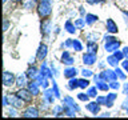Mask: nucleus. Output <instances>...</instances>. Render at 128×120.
Segmentation results:
<instances>
[{"label": "nucleus", "instance_id": "obj_40", "mask_svg": "<svg viewBox=\"0 0 128 120\" xmlns=\"http://www.w3.org/2000/svg\"><path fill=\"white\" fill-rule=\"evenodd\" d=\"M72 44H74V39H67L66 42L62 44V47L63 48H70V47H72Z\"/></svg>", "mask_w": 128, "mask_h": 120}, {"label": "nucleus", "instance_id": "obj_33", "mask_svg": "<svg viewBox=\"0 0 128 120\" xmlns=\"http://www.w3.org/2000/svg\"><path fill=\"white\" fill-rule=\"evenodd\" d=\"M72 48H74L75 51H78V52L83 51V46H82V43H80V40L75 39V40H74V44H72Z\"/></svg>", "mask_w": 128, "mask_h": 120}, {"label": "nucleus", "instance_id": "obj_24", "mask_svg": "<svg viewBox=\"0 0 128 120\" xmlns=\"http://www.w3.org/2000/svg\"><path fill=\"white\" fill-rule=\"evenodd\" d=\"M64 28L67 30L68 34H72V35H74L75 32H76V30H78V28H76V26H75V23H72L71 20H67V22H66V26H64Z\"/></svg>", "mask_w": 128, "mask_h": 120}, {"label": "nucleus", "instance_id": "obj_46", "mask_svg": "<svg viewBox=\"0 0 128 120\" xmlns=\"http://www.w3.org/2000/svg\"><path fill=\"white\" fill-rule=\"evenodd\" d=\"M90 4H99V3H104V2H107V0H87Z\"/></svg>", "mask_w": 128, "mask_h": 120}, {"label": "nucleus", "instance_id": "obj_32", "mask_svg": "<svg viewBox=\"0 0 128 120\" xmlns=\"http://www.w3.org/2000/svg\"><path fill=\"white\" fill-rule=\"evenodd\" d=\"M86 19H76L75 20V26H76V28L78 30H82V28H84L86 27Z\"/></svg>", "mask_w": 128, "mask_h": 120}, {"label": "nucleus", "instance_id": "obj_47", "mask_svg": "<svg viewBox=\"0 0 128 120\" xmlns=\"http://www.w3.org/2000/svg\"><path fill=\"white\" fill-rule=\"evenodd\" d=\"M16 108L15 107H12V108H10V111H8V114H10V116H16L18 114H16Z\"/></svg>", "mask_w": 128, "mask_h": 120}, {"label": "nucleus", "instance_id": "obj_54", "mask_svg": "<svg viewBox=\"0 0 128 120\" xmlns=\"http://www.w3.org/2000/svg\"><path fill=\"white\" fill-rule=\"evenodd\" d=\"M48 84H50V83H48V80L46 79V80H44V83L42 84V87L44 88V90H46V88H48Z\"/></svg>", "mask_w": 128, "mask_h": 120}, {"label": "nucleus", "instance_id": "obj_21", "mask_svg": "<svg viewBox=\"0 0 128 120\" xmlns=\"http://www.w3.org/2000/svg\"><path fill=\"white\" fill-rule=\"evenodd\" d=\"M63 108H64V115L70 116V118H74V116H76V111L74 107L68 106V104H63Z\"/></svg>", "mask_w": 128, "mask_h": 120}, {"label": "nucleus", "instance_id": "obj_1", "mask_svg": "<svg viewBox=\"0 0 128 120\" xmlns=\"http://www.w3.org/2000/svg\"><path fill=\"white\" fill-rule=\"evenodd\" d=\"M36 10H38V15L42 20L50 18L52 14V2L51 0H39Z\"/></svg>", "mask_w": 128, "mask_h": 120}, {"label": "nucleus", "instance_id": "obj_39", "mask_svg": "<svg viewBox=\"0 0 128 120\" xmlns=\"http://www.w3.org/2000/svg\"><path fill=\"white\" fill-rule=\"evenodd\" d=\"M78 99L82 102H88L90 100V95L88 94H78Z\"/></svg>", "mask_w": 128, "mask_h": 120}, {"label": "nucleus", "instance_id": "obj_11", "mask_svg": "<svg viewBox=\"0 0 128 120\" xmlns=\"http://www.w3.org/2000/svg\"><path fill=\"white\" fill-rule=\"evenodd\" d=\"M40 84L36 82V80H31L30 83H27V88L32 92V95L34 96H38L40 94V88H39Z\"/></svg>", "mask_w": 128, "mask_h": 120}, {"label": "nucleus", "instance_id": "obj_48", "mask_svg": "<svg viewBox=\"0 0 128 120\" xmlns=\"http://www.w3.org/2000/svg\"><path fill=\"white\" fill-rule=\"evenodd\" d=\"M123 70L126 71V72H128V59H126L123 62Z\"/></svg>", "mask_w": 128, "mask_h": 120}, {"label": "nucleus", "instance_id": "obj_27", "mask_svg": "<svg viewBox=\"0 0 128 120\" xmlns=\"http://www.w3.org/2000/svg\"><path fill=\"white\" fill-rule=\"evenodd\" d=\"M38 0H23V7L26 10H31V8H35L38 6Z\"/></svg>", "mask_w": 128, "mask_h": 120}, {"label": "nucleus", "instance_id": "obj_51", "mask_svg": "<svg viewBox=\"0 0 128 120\" xmlns=\"http://www.w3.org/2000/svg\"><path fill=\"white\" fill-rule=\"evenodd\" d=\"M8 27H10V22H8V19H6V20H4V27H3V30L7 31Z\"/></svg>", "mask_w": 128, "mask_h": 120}, {"label": "nucleus", "instance_id": "obj_52", "mask_svg": "<svg viewBox=\"0 0 128 120\" xmlns=\"http://www.w3.org/2000/svg\"><path fill=\"white\" fill-rule=\"evenodd\" d=\"M122 51H123V54H124V58L128 59V47H124Z\"/></svg>", "mask_w": 128, "mask_h": 120}, {"label": "nucleus", "instance_id": "obj_10", "mask_svg": "<svg viewBox=\"0 0 128 120\" xmlns=\"http://www.w3.org/2000/svg\"><path fill=\"white\" fill-rule=\"evenodd\" d=\"M43 99L44 100H47L50 104H54V102H55V99H56V96H55V94H54V90H50V88H46L44 90V92H43Z\"/></svg>", "mask_w": 128, "mask_h": 120}, {"label": "nucleus", "instance_id": "obj_19", "mask_svg": "<svg viewBox=\"0 0 128 120\" xmlns=\"http://www.w3.org/2000/svg\"><path fill=\"white\" fill-rule=\"evenodd\" d=\"M108 82H106V80H103V79H98V80H95V86L99 88L100 91H108L110 90V84H107Z\"/></svg>", "mask_w": 128, "mask_h": 120}, {"label": "nucleus", "instance_id": "obj_25", "mask_svg": "<svg viewBox=\"0 0 128 120\" xmlns=\"http://www.w3.org/2000/svg\"><path fill=\"white\" fill-rule=\"evenodd\" d=\"M98 43L96 42H87V51L88 52H92V54H98Z\"/></svg>", "mask_w": 128, "mask_h": 120}, {"label": "nucleus", "instance_id": "obj_44", "mask_svg": "<svg viewBox=\"0 0 128 120\" xmlns=\"http://www.w3.org/2000/svg\"><path fill=\"white\" fill-rule=\"evenodd\" d=\"M107 98L110 99L112 103H114L115 100H116V98H118V94H107Z\"/></svg>", "mask_w": 128, "mask_h": 120}, {"label": "nucleus", "instance_id": "obj_49", "mask_svg": "<svg viewBox=\"0 0 128 120\" xmlns=\"http://www.w3.org/2000/svg\"><path fill=\"white\" fill-rule=\"evenodd\" d=\"M123 94H126L128 96V83H124V86H123Z\"/></svg>", "mask_w": 128, "mask_h": 120}, {"label": "nucleus", "instance_id": "obj_29", "mask_svg": "<svg viewBox=\"0 0 128 120\" xmlns=\"http://www.w3.org/2000/svg\"><path fill=\"white\" fill-rule=\"evenodd\" d=\"M52 114H54V116H63V114H64L63 106H55L54 110H52Z\"/></svg>", "mask_w": 128, "mask_h": 120}, {"label": "nucleus", "instance_id": "obj_43", "mask_svg": "<svg viewBox=\"0 0 128 120\" xmlns=\"http://www.w3.org/2000/svg\"><path fill=\"white\" fill-rule=\"evenodd\" d=\"M116 38H114V36H104V42L106 43H112V42H116Z\"/></svg>", "mask_w": 128, "mask_h": 120}, {"label": "nucleus", "instance_id": "obj_17", "mask_svg": "<svg viewBox=\"0 0 128 120\" xmlns=\"http://www.w3.org/2000/svg\"><path fill=\"white\" fill-rule=\"evenodd\" d=\"M76 74H78V70H76V67H67L66 70H64V78H67L68 80H70L71 78H75Z\"/></svg>", "mask_w": 128, "mask_h": 120}, {"label": "nucleus", "instance_id": "obj_41", "mask_svg": "<svg viewBox=\"0 0 128 120\" xmlns=\"http://www.w3.org/2000/svg\"><path fill=\"white\" fill-rule=\"evenodd\" d=\"M114 55H115V58L118 59L119 62H120V60H123V59H126V58H124L123 51H119V50H118V51H115V54H114Z\"/></svg>", "mask_w": 128, "mask_h": 120}, {"label": "nucleus", "instance_id": "obj_34", "mask_svg": "<svg viewBox=\"0 0 128 120\" xmlns=\"http://www.w3.org/2000/svg\"><path fill=\"white\" fill-rule=\"evenodd\" d=\"M115 72H116V75H118V79H120V80H126L127 75L124 74L126 71H123V70H120V68L116 67V68H115Z\"/></svg>", "mask_w": 128, "mask_h": 120}, {"label": "nucleus", "instance_id": "obj_31", "mask_svg": "<svg viewBox=\"0 0 128 120\" xmlns=\"http://www.w3.org/2000/svg\"><path fill=\"white\" fill-rule=\"evenodd\" d=\"M98 90L99 88L98 87H90L88 88V91H87V94L90 95V98H98Z\"/></svg>", "mask_w": 128, "mask_h": 120}, {"label": "nucleus", "instance_id": "obj_14", "mask_svg": "<svg viewBox=\"0 0 128 120\" xmlns=\"http://www.w3.org/2000/svg\"><path fill=\"white\" fill-rule=\"evenodd\" d=\"M86 110L90 111L92 115H98L100 112V104L98 102H91V103H88L86 106Z\"/></svg>", "mask_w": 128, "mask_h": 120}, {"label": "nucleus", "instance_id": "obj_30", "mask_svg": "<svg viewBox=\"0 0 128 120\" xmlns=\"http://www.w3.org/2000/svg\"><path fill=\"white\" fill-rule=\"evenodd\" d=\"M107 63L110 64V66H112V67H118V63H119V60L115 58V55H111V56H108L107 58Z\"/></svg>", "mask_w": 128, "mask_h": 120}, {"label": "nucleus", "instance_id": "obj_42", "mask_svg": "<svg viewBox=\"0 0 128 120\" xmlns=\"http://www.w3.org/2000/svg\"><path fill=\"white\" fill-rule=\"evenodd\" d=\"M82 75L84 76V78H90V76H92L94 74H92L91 70H86V68H84V70H82Z\"/></svg>", "mask_w": 128, "mask_h": 120}, {"label": "nucleus", "instance_id": "obj_28", "mask_svg": "<svg viewBox=\"0 0 128 120\" xmlns=\"http://www.w3.org/2000/svg\"><path fill=\"white\" fill-rule=\"evenodd\" d=\"M76 88H79V80L76 78H71L70 82H68V90L74 91V90H76Z\"/></svg>", "mask_w": 128, "mask_h": 120}, {"label": "nucleus", "instance_id": "obj_23", "mask_svg": "<svg viewBox=\"0 0 128 120\" xmlns=\"http://www.w3.org/2000/svg\"><path fill=\"white\" fill-rule=\"evenodd\" d=\"M63 104H68V106H71V107H74V108H75V110H76V111H78V112L80 111V107H79V106H78V104H76V103H75V100H74V99H72V98H71V96H66V98H64V99H63Z\"/></svg>", "mask_w": 128, "mask_h": 120}, {"label": "nucleus", "instance_id": "obj_57", "mask_svg": "<svg viewBox=\"0 0 128 120\" xmlns=\"http://www.w3.org/2000/svg\"><path fill=\"white\" fill-rule=\"evenodd\" d=\"M15 2H23V0H15Z\"/></svg>", "mask_w": 128, "mask_h": 120}, {"label": "nucleus", "instance_id": "obj_58", "mask_svg": "<svg viewBox=\"0 0 128 120\" xmlns=\"http://www.w3.org/2000/svg\"><path fill=\"white\" fill-rule=\"evenodd\" d=\"M3 3H7V0H3Z\"/></svg>", "mask_w": 128, "mask_h": 120}, {"label": "nucleus", "instance_id": "obj_53", "mask_svg": "<svg viewBox=\"0 0 128 120\" xmlns=\"http://www.w3.org/2000/svg\"><path fill=\"white\" fill-rule=\"evenodd\" d=\"M79 11H80V15L82 16H86L87 14H86V11H84V8L83 7H79Z\"/></svg>", "mask_w": 128, "mask_h": 120}, {"label": "nucleus", "instance_id": "obj_18", "mask_svg": "<svg viewBox=\"0 0 128 120\" xmlns=\"http://www.w3.org/2000/svg\"><path fill=\"white\" fill-rule=\"evenodd\" d=\"M27 74H20V75H18L16 76V86H18L19 88H23L24 86L27 84Z\"/></svg>", "mask_w": 128, "mask_h": 120}, {"label": "nucleus", "instance_id": "obj_22", "mask_svg": "<svg viewBox=\"0 0 128 120\" xmlns=\"http://www.w3.org/2000/svg\"><path fill=\"white\" fill-rule=\"evenodd\" d=\"M40 72L36 70L35 67H30L27 70V76H28V79H31V80H36V78L39 76Z\"/></svg>", "mask_w": 128, "mask_h": 120}, {"label": "nucleus", "instance_id": "obj_5", "mask_svg": "<svg viewBox=\"0 0 128 120\" xmlns=\"http://www.w3.org/2000/svg\"><path fill=\"white\" fill-rule=\"evenodd\" d=\"M99 75H100V79L106 80V82H112V80H116V79H118L116 72L112 71V70H104V71L100 72Z\"/></svg>", "mask_w": 128, "mask_h": 120}, {"label": "nucleus", "instance_id": "obj_45", "mask_svg": "<svg viewBox=\"0 0 128 120\" xmlns=\"http://www.w3.org/2000/svg\"><path fill=\"white\" fill-rule=\"evenodd\" d=\"M122 108H123L124 111H127V112H128V98H127V99L123 102V104H122Z\"/></svg>", "mask_w": 128, "mask_h": 120}, {"label": "nucleus", "instance_id": "obj_50", "mask_svg": "<svg viewBox=\"0 0 128 120\" xmlns=\"http://www.w3.org/2000/svg\"><path fill=\"white\" fill-rule=\"evenodd\" d=\"M122 14H123V16H124V22L128 24V11H122Z\"/></svg>", "mask_w": 128, "mask_h": 120}, {"label": "nucleus", "instance_id": "obj_16", "mask_svg": "<svg viewBox=\"0 0 128 120\" xmlns=\"http://www.w3.org/2000/svg\"><path fill=\"white\" fill-rule=\"evenodd\" d=\"M120 47V42L119 40H116V42H112V43H106L104 44V48H106L107 52H115L118 51Z\"/></svg>", "mask_w": 128, "mask_h": 120}, {"label": "nucleus", "instance_id": "obj_7", "mask_svg": "<svg viewBox=\"0 0 128 120\" xmlns=\"http://www.w3.org/2000/svg\"><path fill=\"white\" fill-rule=\"evenodd\" d=\"M8 99H10V104H11V107H15L16 110H19V108H22L24 106V100L23 99H20L18 95H10L8 96Z\"/></svg>", "mask_w": 128, "mask_h": 120}, {"label": "nucleus", "instance_id": "obj_9", "mask_svg": "<svg viewBox=\"0 0 128 120\" xmlns=\"http://www.w3.org/2000/svg\"><path fill=\"white\" fill-rule=\"evenodd\" d=\"M47 54H48V47H47V44L42 43V44L39 46V48H38V54H36V58L43 62V60L47 58Z\"/></svg>", "mask_w": 128, "mask_h": 120}, {"label": "nucleus", "instance_id": "obj_3", "mask_svg": "<svg viewBox=\"0 0 128 120\" xmlns=\"http://www.w3.org/2000/svg\"><path fill=\"white\" fill-rule=\"evenodd\" d=\"M16 95H18L20 99H23L26 103H31L32 99H34V95H32V92L28 90V88H20V90L16 92Z\"/></svg>", "mask_w": 128, "mask_h": 120}, {"label": "nucleus", "instance_id": "obj_37", "mask_svg": "<svg viewBox=\"0 0 128 120\" xmlns=\"http://www.w3.org/2000/svg\"><path fill=\"white\" fill-rule=\"evenodd\" d=\"M98 38H99V35L95 34V32H92V34H88V35H87V40H88V42H96V40H98Z\"/></svg>", "mask_w": 128, "mask_h": 120}, {"label": "nucleus", "instance_id": "obj_6", "mask_svg": "<svg viewBox=\"0 0 128 120\" xmlns=\"http://www.w3.org/2000/svg\"><path fill=\"white\" fill-rule=\"evenodd\" d=\"M22 116H23V118H39L40 114H39V110L36 107L30 106V107H27L26 110L23 111Z\"/></svg>", "mask_w": 128, "mask_h": 120}, {"label": "nucleus", "instance_id": "obj_8", "mask_svg": "<svg viewBox=\"0 0 128 120\" xmlns=\"http://www.w3.org/2000/svg\"><path fill=\"white\" fill-rule=\"evenodd\" d=\"M96 60H98L96 54H92V52H86V54L83 55V63L86 64V66H92V64L96 63Z\"/></svg>", "mask_w": 128, "mask_h": 120}, {"label": "nucleus", "instance_id": "obj_36", "mask_svg": "<svg viewBox=\"0 0 128 120\" xmlns=\"http://www.w3.org/2000/svg\"><path fill=\"white\" fill-rule=\"evenodd\" d=\"M88 87H90V82H88L86 78L79 80V88H83L84 90V88H88Z\"/></svg>", "mask_w": 128, "mask_h": 120}, {"label": "nucleus", "instance_id": "obj_20", "mask_svg": "<svg viewBox=\"0 0 128 120\" xmlns=\"http://www.w3.org/2000/svg\"><path fill=\"white\" fill-rule=\"evenodd\" d=\"M96 102H98L100 106H107L108 108H111L114 106V103H112L107 96H98V98H96Z\"/></svg>", "mask_w": 128, "mask_h": 120}, {"label": "nucleus", "instance_id": "obj_56", "mask_svg": "<svg viewBox=\"0 0 128 120\" xmlns=\"http://www.w3.org/2000/svg\"><path fill=\"white\" fill-rule=\"evenodd\" d=\"M104 67V63H99V68H103Z\"/></svg>", "mask_w": 128, "mask_h": 120}, {"label": "nucleus", "instance_id": "obj_26", "mask_svg": "<svg viewBox=\"0 0 128 120\" xmlns=\"http://www.w3.org/2000/svg\"><path fill=\"white\" fill-rule=\"evenodd\" d=\"M98 20H99V18H98L96 15H94V14H87V15H86V23L88 24V26L95 24Z\"/></svg>", "mask_w": 128, "mask_h": 120}, {"label": "nucleus", "instance_id": "obj_38", "mask_svg": "<svg viewBox=\"0 0 128 120\" xmlns=\"http://www.w3.org/2000/svg\"><path fill=\"white\" fill-rule=\"evenodd\" d=\"M110 88H112V90H119L120 88V84H119V82L118 80H112V82H110Z\"/></svg>", "mask_w": 128, "mask_h": 120}, {"label": "nucleus", "instance_id": "obj_4", "mask_svg": "<svg viewBox=\"0 0 128 120\" xmlns=\"http://www.w3.org/2000/svg\"><path fill=\"white\" fill-rule=\"evenodd\" d=\"M16 83V78H15V75L12 74V72L10 71H4L3 72V84L6 87H11L12 84H15Z\"/></svg>", "mask_w": 128, "mask_h": 120}, {"label": "nucleus", "instance_id": "obj_13", "mask_svg": "<svg viewBox=\"0 0 128 120\" xmlns=\"http://www.w3.org/2000/svg\"><path fill=\"white\" fill-rule=\"evenodd\" d=\"M40 74H42L44 78H47V79H54V74H52V70H50L47 66V63L43 60V64H42V67H40Z\"/></svg>", "mask_w": 128, "mask_h": 120}, {"label": "nucleus", "instance_id": "obj_12", "mask_svg": "<svg viewBox=\"0 0 128 120\" xmlns=\"http://www.w3.org/2000/svg\"><path fill=\"white\" fill-rule=\"evenodd\" d=\"M106 28H107V32H110V34H118V31H119L118 24L114 22V19H107Z\"/></svg>", "mask_w": 128, "mask_h": 120}, {"label": "nucleus", "instance_id": "obj_2", "mask_svg": "<svg viewBox=\"0 0 128 120\" xmlns=\"http://www.w3.org/2000/svg\"><path fill=\"white\" fill-rule=\"evenodd\" d=\"M40 30H42V35L44 36V38H50L51 31H52V23H51V20L43 19L42 20V24H40Z\"/></svg>", "mask_w": 128, "mask_h": 120}, {"label": "nucleus", "instance_id": "obj_15", "mask_svg": "<svg viewBox=\"0 0 128 120\" xmlns=\"http://www.w3.org/2000/svg\"><path fill=\"white\" fill-rule=\"evenodd\" d=\"M62 63L66 64V66H72V64L75 63V59L72 58L68 51H64L63 55H62Z\"/></svg>", "mask_w": 128, "mask_h": 120}, {"label": "nucleus", "instance_id": "obj_55", "mask_svg": "<svg viewBox=\"0 0 128 120\" xmlns=\"http://www.w3.org/2000/svg\"><path fill=\"white\" fill-rule=\"evenodd\" d=\"M111 114H110V112H104V114H102V115H99L100 116V118H108V116H110Z\"/></svg>", "mask_w": 128, "mask_h": 120}, {"label": "nucleus", "instance_id": "obj_35", "mask_svg": "<svg viewBox=\"0 0 128 120\" xmlns=\"http://www.w3.org/2000/svg\"><path fill=\"white\" fill-rule=\"evenodd\" d=\"M52 90H54V94H55V96H56V99H59V98H60V91H59L58 83H56L54 79H52Z\"/></svg>", "mask_w": 128, "mask_h": 120}]
</instances>
